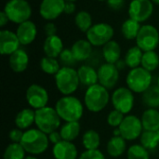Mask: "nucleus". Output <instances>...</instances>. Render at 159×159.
Instances as JSON below:
<instances>
[{"mask_svg": "<svg viewBox=\"0 0 159 159\" xmlns=\"http://www.w3.org/2000/svg\"><path fill=\"white\" fill-rule=\"evenodd\" d=\"M52 156L54 159H77L78 151L73 142L61 141L53 145Z\"/></svg>", "mask_w": 159, "mask_h": 159, "instance_id": "f3484780", "label": "nucleus"}, {"mask_svg": "<svg viewBox=\"0 0 159 159\" xmlns=\"http://www.w3.org/2000/svg\"><path fill=\"white\" fill-rule=\"evenodd\" d=\"M141 144L149 150H154L159 145V135L157 131L143 130L140 137Z\"/></svg>", "mask_w": 159, "mask_h": 159, "instance_id": "2f4dec72", "label": "nucleus"}, {"mask_svg": "<svg viewBox=\"0 0 159 159\" xmlns=\"http://www.w3.org/2000/svg\"><path fill=\"white\" fill-rule=\"evenodd\" d=\"M154 4H157V5H159V0H151Z\"/></svg>", "mask_w": 159, "mask_h": 159, "instance_id": "8fccbe9b", "label": "nucleus"}, {"mask_svg": "<svg viewBox=\"0 0 159 159\" xmlns=\"http://www.w3.org/2000/svg\"><path fill=\"white\" fill-rule=\"evenodd\" d=\"M75 22L81 32L87 33L92 26V19L88 11H79L75 18Z\"/></svg>", "mask_w": 159, "mask_h": 159, "instance_id": "c9c22d12", "label": "nucleus"}, {"mask_svg": "<svg viewBox=\"0 0 159 159\" xmlns=\"http://www.w3.org/2000/svg\"><path fill=\"white\" fill-rule=\"evenodd\" d=\"M157 132H158V135H159V130H158V131H157Z\"/></svg>", "mask_w": 159, "mask_h": 159, "instance_id": "5fc2aeb1", "label": "nucleus"}, {"mask_svg": "<svg viewBox=\"0 0 159 159\" xmlns=\"http://www.w3.org/2000/svg\"><path fill=\"white\" fill-rule=\"evenodd\" d=\"M4 11L9 20L20 24L29 20L32 15V7L26 0H9L4 7Z\"/></svg>", "mask_w": 159, "mask_h": 159, "instance_id": "0eeeda50", "label": "nucleus"}, {"mask_svg": "<svg viewBox=\"0 0 159 159\" xmlns=\"http://www.w3.org/2000/svg\"><path fill=\"white\" fill-rule=\"evenodd\" d=\"M81 126L79 122H65L60 129L62 141L73 142L80 135Z\"/></svg>", "mask_w": 159, "mask_h": 159, "instance_id": "bb28decb", "label": "nucleus"}, {"mask_svg": "<svg viewBox=\"0 0 159 159\" xmlns=\"http://www.w3.org/2000/svg\"><path fill=\"white\" fill-rule=\"evenodd\" d=\"M136 44L143 52L155 50L159 44L157 29L150 24L143 25L137 35Z\"/></svg>", "mask_w": 159, "mask_h": 159, "instance_id": "1a4fd4ad", "label": "nucleus"}, {"mask_svg": "<svg viewBox=\"0 0 159 159\" xmlns=\"http://www.w3.org/2000/svg\"><path fill=\"white\" fill-rule=\"evenodd\" d=\"M48 136V141H49V143H52L53 145L62 141V138H61V133L58 132L57 130H56V131H53V132H51V133H49Z\"/></svg>", "mask_w": 159, "mask_h": 159, "instance_id": "c03bdc74", "label": "nucleus"}, {"mask_svg": "<svg viewBox=\"0 0 159 159\" xmlns=\"http://www.w3.org/2000/svg\"><path fill=\"white\" fill-rule=\"evenodd\" d=\"M121 137L126 141H134L141 137L143 128L141 118L134 115H127L119 126Z\"/></svg>", "mask_w": 159, "mask_h": 159, "instance_id": "9b49d317", "label": "nucleus"}, {"mask_svg": "<svg viewBox=\"0 0 159 159\" xmlns=\"http://www.w3.org/2000/svg\"><path fill=\"white\" fill-rule=\"evenodd\" d=\"M9 21V19L8 17L7 16V14L5 13V11H1L0 12V26L1 27H4L7 22Z\"/></svg>", "mask_w": 159, "mask_h": 159, "instance_id": "49530a36", "label": "nucleus"}, {"mask_svg": "<svg viewBox=\"0 0 159 159\" xmlns=\"http://www.w3.org/2000/svg\"><path fill=\"white\" fill-rule=\"evenodd\" d=\"M44 32L48 36H52V35H56L57 33V27L53 22H48L45 24L44 26Z\"/></svg>", "mask_w": 159, "mask_h": 159, "instance_id": "37998d69", "label": "nucleus"}, {"mask_svg": "<svg viewBox=\"0 0 159 159\" xmlns=\"http://www.w3.org/2000/svg\"><path fill=\"white\" fill-rule=\"evenodd\" d=\"M108 7L113 10H120L124 7L125 0H107Z\"/></svg>", "mask_w": 159, "mask_h": 159, "instance_id": "79ce46f5", "label": "nucleus"}, {"mask_svg": "<svg viewBox=\"0 0 159 159\" xmlns=\"http://www.w3.org/2000/svg\"><path fill=\"white\" fill-rule=\"evenodd\" d=\"M25 159H38L37 157H35L34 156H32V155H30V156H27Z\"/></svg>", "mask_w": 159, "mask_h": 159, "instance_id": "09e8293b", "label": "nucleus"}, {"mask_svg": "<svg viewBox=\"0 0 159 159\" xmlns=\"http://www.w3.org/2000/svg\"><path fill=\"white\" fill-rule=\"evenodd\" d=\"M143 102L148 108H159V87L157 85L151 86L143 93Z\"/></svg>", "mask_w": 159, "mask_h": 159, "instance_id": "7c9ffc66", "label": "nucleus"}, {"mask_svg": "<svg viewBox=\"0 0 159 159\" xmlns=\"http://www.w3.org/2000/svg\"><path fill=\"white\" fill-rule=\"evenodd\" d=\"M127 141L121 136H113L106 144L107 154L114 158L121 157L127 150Z\"/></svg>", "mask_w": 159, "mask_h": 159, "instance_id": "393cba45", "label": "nucleus"}, {"mask_svg": "<svg viewBox=\"0 0 159 159\" xmlns=\"http://www.w3.org/2000/svg\"><path fill=\"white\" fill-rule=\"evenodd\" d=\"M141 27L142 26L140 25L139 21L129 18L123 22L121 26V32L126 39L132 40V39L137 38V35L140 32Z\"/></svg>", "mask_w": 159, "mask_h": 159, "instance_id": "c85d7f7f", "label": "nucleus"}, {"mask_svg": "<svg viewBox=\"0 0 159 159\" xmlns=\"http://www.w3.org/2000/svg\"><path fill=\"white\" fill-rule=\"evenodd\" d=\"M154 6L151 0H132L129 7V15L130 19L143 22L153 14Z\"/></svg>", "mask_w": 159, "mask_h": 159, "instance_id": "ddd939ff", "label": "nucleus"}, {"mask_svg": "<svg viewBox=\"0 0 159 159\" xmlns=\"http://www.w3.org/2000/svg\"><path fill=\"white\" fill-rule=\"evenodd\" d=\"M76 0H65V2H75Z\"/></svg>", "mask_w": 159, "mask_h": 159, "instance_id": "3c124183", "label": "nucleus"}, {"mask_svg": "<svg viewBox=\"0 0 159 159\" xmlns=\"http://www.w3.org/2000/svg\"><path fill=\"white\" fill-rule=\"evenodd\" d=\"M26 152L20 143H11L8 144L3 154V159H25Z\"/></svg>", "mask_w": 159, "mask_h": 159, "instance_id": "72a5a7b5", "label": "nucleus"}, {"mask_svg": "<svg viewBox=\"0 0 159 159\" xmlns=\"http://www.w3.org/2000/svg\"><path fill=\"white\" fill-rule=\"evenodd\" d=\"M61 117L59 116L55 108L46 106L35 110V126L46 134L56 131L61 126Z\"/></svg>", "mask_w": 159, "mask_h": 159, "instance_id": "39448f33", "label": "nucleus"}, {"mask_svg": "<svg viewBox=\"0 0 159 159\" xmlns=\"http://www.w3.org/2000/svg\"><path fill=\"white\" fill-rule=\"evenodd\" d=\"M80 84L84 87L89 88L99 83L98 72L90 65H82L77 70Z\"/></svg>", "mask_w": 159, "mask_h": 159, "instance_id": "4be33fe9", "label": "nucleus"}, {"mask_svg": "<svg viewBox=\"0 0 159 159\" xmlns=\"http://www.w3.org/2000/svg\"><path fill=\"white\" fill-rule=\"evenodd\" d=\"M99 84L107 89H114L119 80V70L116 68V64L112 63H102L97 70Z\"/></svg>", "mask_w": 159, "mask_h": 159, "instance_id": "4468645a", "label": "nucleus"}, {"mask_svg": "<svg viewBox=\"0 0 159 159\" xmlns=\"http://www.w3.org/2000/svg\"><path fill=\"white\" fill-rule=\"evenodd\" d=\"M43 50L48 57L58 58L63 50V44L61 39L56 34L48 36L43 45Z\"/></svg>", "mask_w": 159, "mask_h": 159, "instance_id": "412c9836", "label": "nucleus"}, {"mask_svg": "<svg viewBox=\"0 0 159 159\" xmlns=\"http://www.w3.org/2000/svg\"><path fill=\"white\" fill-rule=\"evenodd\" d=\"M55 85L63 96L72 95L80 85L77 71L73 67L62 66L55 75Z\"/></svg>", "mask_w": 159, "mask_h": 159, "instance_id": "20e7f679", "label": "nucleus"}, {"mask_svg": "<svg viewBox=\"0 0 159 159\" xmlns=\"http://www.w3.org/2000/svg\"><path fill=\"white\" fill-rule=\"evenodd\" d=\"M112 104L114 108L124 115H129L135 103L134 93L126 87H120L116 89L111 97Z\"/></svg>", "mask_w": 159, "mask_h": 159, "instance_id": "6e6552de", "label": "nucleus"}, {"mask_svg": "<svg viewBox=\"0 0 159 159\" xmlns=\"http://www.w3.org/2000/svg\"><path fill=\"white\" fill-rule=\"evenodd\" d=\"M143 55V51L138 46L132 47L127 51L124 61H126L127 66L129 67L130 69L137 68L140 67V65L142 64Z\"/></svg>", "mask_w": 159, "mask_h": 159, "instance_id": "c756f323", "label": "nucleus"}, {"mask_svg": "<svg viewBox=\"0 0 159 159\" xmlns=\"http://www.w3.org/2000/svg\"><path fill=\"white\" fill-rule=\"evenodd\" d=\"M124 118H125V115L124 114H122L121 112L114 109L107 116V124L110 127L116 129V128H119V126L123 122Z\"/></svg>", "mask_w": 159, "mask_h": 159, "instance_id": "4c0bfd02", "label": "nucleus"}, {"mask_svg": "<svg viewBox=\"0 0 159 159\" xmlns=\"http://www.w3.org/2000/svg\"><path fill=\"white\" fill-rule=\"evenodd\" d=\"M59 58H60V62L66 67H72L77 62L71 49H67V48L63 49L61 55L59 56Z\"/></svg>", "mask_w": 159, "mask_h": 159, "instance_id": "58836bf2", "label": "nucleus"}, {"mask_svg": "<svg viewBox=\"0 0 159 159\" xmlns=\"http://www.w3.org/2000/svg\"><path fill=\"white\" fill-rule=\"evenodd\" d=\"M78 159H105V157L102 151L99 149L96 150H85Z\"/></svg>", "mask_w": 159, "mask_h": 159, "instance_id": "ea45409f", "label": "nucleus"}, {"mask_svg": "<svg viewBox=\"0 0 159 159\" xmlns=\"http://www.w3.org/2000/svg\"><path fill=\"white\" fill-rule=\"evenodd\" d=\"M75 58L77 61H87L92 54V45L89 40H78L76 41L71 48Z\"/></svg>", "mask_w": 159, "mask_h": 159, "instance_id": "b1692460", "label": "nucleus"}, {"mask_svg": "<svg viewBox=\"0 0 159 159\" xmlns=\"http://www.w3.org/2000/svg\"><path fill=\"white\" fill-rule=\"evenodd\" d=\"M20 40L17 34L9 30L0 32V53L2 55H11L20 48Z\"/></svg>", "mask_w": 159, "mask_h": 159, "instance_id": "dca6fc26", "label": "nucleus"}, {"mask_svg": "<svg viewBox=\"0 0 159 159\" xmlns=\"http://www.w3.org/2000/svg\"><path fill=\"white\" fill-rule=\"evenodd\" d=\"M157 86L159 87V75H158V77H157Z\"/></svg>", "mask_w": 159, "mask_h": 159, "instance_id": "603ef678", "label": "nucleus"}, {"mask_svg": "<svg viewBox=\"0 0 159 159\" xmlns=\"http://www.w3.org/2000/svg\"><path fill=\"white\" fill-rule=\"evenodd\" d=\"M35 122V111L32 108L20 110L15 117V125L21 130H27Z\"/></svg>", "mask_w": 159, "mask_h": 159, "instance_id": "5701e85b", "label": "nucleus"}, {"mask_svg": "<svg viewBox=\"0 0 159 159\" xmlns=\"http://www.w3.org/2000/svg\"><path fill=\"white\" fill-rule=\"evenodd\" d=\"M29 64V56L25 50L19 48L9 56V66L15 73L24 72Z\"/></svg>", "mask_w": 159, "mask_h": 159, "instance_id": "6ab92c4d", "label": "nucleus"}, {"mask_svg": "<svg viewBox=\"0 0 159 159\" xmlns=\"http://www.w3.org/2000/svg\"><path fill=\"white\" fill-rule=\"evenodd\" d=\"M143 130L158 131L159 130V110L155 108H147L141 117Z\"/></svg>", "mask_w": 159, "mask_h": 159, "instance_id": "aec40b11", "label": "nucleus"}, {"mask_svg": "<svg viewBox=\"0 0 159 159\" xmlns=\"http://www.w3.org/2000/svg\"><path fill=\"white\" fill-rule=\"evenodd\" d=\"M142 67L149 72H153L157 70L159 66V56L158 54L153 51H146L143 52V59H142Z\"/></svg>", "mask_w": 159, "mask_h": 159, "instance_id": "473e14b6", "label": "nucleus"}, {"mask_svg": "<svg viewBox=\"0 0 159 159\" xmlns=\"http://www.w3.org/2000/svg\"><path fill=\"white\" fill-rule=\"evenodd\" d=\"M75 10V2H65V7H64V13L65 14H73Z\"/></svg>", "mask_w": 159, "mask_h": 159, "instance_id": "a18cd8bd", "label": "nucleus"}, {"mask_svg": "<svg viewBox=\"0 0 159 159\" xmlns=\"http://www.w3.org/2000/svg\"><path fill=\"white\" fill-rule=\"evenodd\" d=\"M120 55L121 48L115 40L109 41L102 48V57L107 63L116 64L120 60Z\"/></svg>", "mask_w": 159, "mask_h": 159, "instance_id": "a878e982", "label": "nucleus"}, {"mask_svg": "<svg viewBox=\"0 0 159 159\" xmlns=\"http://www.w3.org/2000/svg\"><path fill=\"white\" fill-rule=\"evenodd\" d=\"M25 99L32 109L38 110L48 106L49 96L48 90L44 87L38 84H33L28 87L25 93Z\"/></svg>", "mask_w": 159, "mask_h": 159, "instance_id": "f8f14e48", "label": "nucleus"}, {"mask_svg": "<svg viewBox=\"0 0 159 159\" xmlns=\"http://www.w3.org/2000/svg\"><path fill=\"white\" fill-rule=\"evenodd\" d=\"M23 133L24 131L16 128V129H12L9 133H8V138L9 140L11 141V143H20L21 139H22V136H23Z\"/></svg>", "mask_w": 159, "mask_h": 159, "instance_id": "a19ab883", "label": "nucleus"}, {"mask_svg": "<svg viewBox=\"0 0 159 159\" xmlns=\"http://www.w3.org/2000/svg\"><path fill=\"white\" fill-rule=\"evenodd\" d=\"M40 68L41 70L49 75H55L61 67H60V62L51 57H43L40 61Z\"/></svg>", "mask_w": 159, "mask_h": 159, "instance_id": "f704fd0d", "label": "nucleus"}, {"mask_svg": "<svg viewBox=\"0 0 159 159\" xmlns=\"http://www.w3.org/2000/svg\"><path fill=\"white\" fill-rule=\"evenodd\" d=\"M20 143L26 153L32 156H38L47 151L49 141L48 134L38 129H30L24 131Z\"/></svg>", "mask_w": 159, "mask_h": 159, "instance_id": "f03ea898", "label": "nucleus"}, {"mask_svg": "<svg viewBox=\"0 0 159 159\" xmlns=\"http://www.w3.org/2000/svg\"><path fill=\"white\" fill-rule=\"evenodd\" d=\"M37 29L35 24L30 20L19 24L16 34L20 40V45L26 46L31 44L36 37Z\"/></svg>", "mask_w": 159, "mask_h": 159, "instance_id": "a211bd4d", "label": "nucleus"}, {"mask_svg": "<svg viewBox=\"0 0 159 159\" xmlns=\"http://www.w3.org/2000/svg\"><path fill=\"white\" fill-rule=\"evenodd\" d=\"M86 34L87 40H89L92 46L101 47L112 40L114 29L110 24L101 22L92 25Z\"/></svg>", "mask_w": 159, "mask_h": 159, "instance_id": "9d476101", "label": "nucleus"}, {"mask_svg": "<svg viewBox=\"0 0 159 159\" xmlns=\"http://www.w3.org/2000/svg\"><path fill=\"white\" fill-rule=\"evenodd\" d=\"M65 0H42L39 7L41 17L47 20L57 19L64 12Z\"/></svg>", "mask_w": 159, "mask_h": 159, "instance_id": "2eb2a0df", "label": "nucleus"}, {"mask_svg": "<svg viewBox=\"0 0 159 159\" xmlns=\"http://www.w3.org/2000/svg\"><path fill=\"white\" fill-rule=\"evenodd\" d=\"M84 104L72 95L60 98L55 103V110L61 120L65 122H79L84 114Z\"/></svg>", "mask_w": 159, "mask_h": 159, "instance_id": "f257e3e1", "label": "nucleus"}, {"mask_svg": "<svg viewBox=\"0 0 159 159\" xmlns=\"http://www.w3.org/2000/svg\"><path fill=\"white\" fill-rule=\"evenodd\" d=\"M82 144L86 150H96L101 145V136L94 129H88L82 136Z\"/></svg>", "mask_w": 159, "mask_h": 159, "instance_id": "cd10ccee", "label": "nucleus"}, {"mask_svg": "<svg viewBox=\"0 0 159 159\" xmlns=\"http://www.w3.org/2000/svg\"><path fill=\"white\" fill-rule=\"evenodd\" d=\"M128 159H150L149 151L142 144H132L127 150Z\"/></svg>", "mask_w": 159, "mask_h": 159, "instance_id": "e433bc0d", "label": "nucleus"}, {"mask_svg": "<svg viewBox=\"0 0 159 159\" xmlns=\"http://www.w3.org/2000/svg\"><path fill=\"white\" fill-rule=\"evenodd\" d=\"M98 1H107V0H98Z\"/></svg>", "mask_w": 159, "mask_h": 159, "instance_id": "864d4df0", "label": "nucleus"}, {"mask_svg": "<svg viewBox=\"0 0 159 159\" xmlns=\"http://www.w3.org/2000/svg\"><path fill=\"white\" fill-rule=\"evenodd\" d=\"M116 68L120 71V70H123V69L127 66V64H126V61H125L119 60V61L116 63Z\"/></svg>", "mask_w": 159, "mask_h": 159, "instance_id": "de8ad7c7", "label": "nucleus"}, {"mask_svg": "<svg viewBox=\"0 0 159 159\" xmlns=\"http://www.w3.org/2000/svg\"><path fill=\"white\" fill-rule=\"evenodd\" d=\"M110 102V94L106 88L95 84L87 89L84 95V105L91 113L102 112Z\"/></svg>", "mask_w": 159, "mask_h": 159, "instance_id": "7ed1b4c3", "label": "nucleus"}, {"mask_svg": "<svg viewBox=\"0 0 159 159\" xmlns=\"http://www.w3.org/2000/svg\"><path fill=\"white\" fill-rule=\"evenodd\" d=\"M153 76L151 72L145 70L142 66L131 69L127 77L126 83L128 88L133 93H143L152 86Z\"/></svg>", "mask_w": 159, "mask_h": 159, "instance_id": "423d86ee", "label": "nucleus"}]
</instances>
